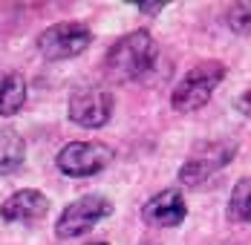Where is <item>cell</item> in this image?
Segmentation results:
<instances>
[{
  "instance_id": "9",
  "label": "cell",
  "mask_w": 251,
  "mask_h": 245,
  "mask_svg": "<svg viewBox=\"0 0 251 245\" xmlns=\"http://www.w3.org/2000/svg\"><path fill=\"white\" fill-rule=\"evenodd\" d=\"M47 214H50V199L32 188L12 194L0 205V217L6 222H18V225H32V222L44 220Z\"/></svg>"
},
{
  "instance_id": "6",
  "label": "cell",
  "mask_w": 251,
  "mask_h": 245,
  "mask_svg": "<svg viewBox=\"0 0 251 245\" xmlns=\"http://www.w3.org/2000/svg\"><path fill=\"white\" fill-rule=\"evenodd\" d=\"M90 44H93L90 26L81 24V21H64V24H55L41 32L38 52L47 61H67V58H75L81 52H87Z\"/></svg>"
},
{
  "instance_id": "15",
  "label": "cell",
  "mask_w": 251,
  "mask_h": 245,
  "mask_svg": "<svg viewBox=\"0 0 251 245\" xmlns=\"http://www.w3.org/2000/svg\"><path fill=\"white\" fill-rule=\"evenodd\" d=\"M237 110H240L243 116H251V90H249V93H243V96L237 98Z\"/></svg>"
},
{
  "instance_id": "5",
  "label": "cell",
  "mask_w": 251,
  "mask_h": 245,
  "mask_svg": "<svg viewBox=\"0 0 251 245\" xmlns=\"http://www.w3.org/2000/svg\"><path fill=\"white\" fill-rule=\"evenodd\" d=\"M110 162H113V150L104 142H70L55 156L58 171L64 176H73V179L96 176V173L107 171Z\"/></svg>"
},
{
  "instance_id": "12",
  "label": "cell",
  "mask_w": 251,
  "mask_h": 245,
  "mask_svg": "<svg viewBox=\"0 0 251 245\" xmlns=\"http://www.w3.org/2000/svg\"><path fill=\"white\" fill-rule=\"evenodd\" d=\"M228 220L240 222V225H251V176L240 179L231 191L228 199Z\"/></svg>"
},
{
  "instance_id": "2",
  "label": "cell",
  "mask_w": 251,
  "mask_h": 245,
  "mask_svg": "<svg viewBox=\"0 0 251 245\" xmlns=\"http://www.w3.org/2000/svg\"><path fill=\"white\" fill-rule=\"evenodd\" d=\"M226 64L223 61H202L197 67H191L182 75V81L174 87L171 93V107L176 113H197L200 107H205L214 90L226 81Z\"/></svg>"
},
{
  "instance_id": "13",
  "label": "cell",
  "mask_w": 251,
  "mask_h": 245,
  "mask_svg": "<svg viewBox=\"0 0 251 245\" xmlns=\"http://www.w3.org/2000/svg\"><path fill=\"white\" fill-rule=\"evenodd\" d=\"M226 24L234 32H240V35L251 32V3H234V6H228Z\"/></svg>"
},
{
  "instance_id": "14",
  "label": "cell",
  "mask_w": 251,
  "mask_h": 245,
  "mask_svg": "<svg viewBox=\"0 0 251 245\" xmlns=\"http://www.w3.org/2000/svg\"><path fill=\"white\" fill-rule=\"evenodd\" d=\"M136 9H139L142 15H148V18H156V15L165 9V3H136Z\"/></svg>"
},
{
  "instance_id": "1",
  "label": "cell",
  "mask_w": 251,
  "mask_h": 245,
  "mask_svg": "<svg viewBox=\"0 0 251 245\" xmlns=\"http://www.w3.org/2000/svg\"><path fill=\"white\" fill-rule=\"evenodd\" d=\"M153 64H156V41L148 29H136V32L122 35L107 49V58H104L107 75L119 84L145 78L153 70Z\"/></svg>"
},
{
  "instance_id": "16",
  "label": "cell",
  "mask_w": 251,
  "mask_h": 245,
  "mask_svg": "<svg viewBox=\"0 0 251 245\" xmlns=\"http://www.w3.org/2000/svg\"><path fill=\"white\" fill-rule=\"evenodd\" d=\"M93 245H110V243H93Z\"/></svg>"
},
{
  "instance_id": "8",
  "label": "cell",
  "mask_w": 251,
  "mask_h": 245,
  "mask_svg": "<svg viewBox=\"0 0 251 245\" xmlns=\"http://www.w3.org/2000/svg\"><path fill=\"white\" fill-rule=\"evenodd\" d=\"M185 217H188V205H185V196L176 188H168L162 194L151 196L142 205V220L151 228H176L185 222Z\"/></svg>"
},
{
  "instance_id": "10",
  "label": "cell",
  "mask_w": 251,
  "mask_h": 245,
  "mask_svg": "<svg viewBox=\"0 0 251 245\" xmlns=\"http://www.w3.org/2000/svg\"><path fill=\"white\" fill-rule=\"evenodd\" d=\"M29 87L18 70H0V116H18L26 104Z\"/></svg>"
},
{
  "instance_id": "7",
  "label": "cell",
  "mask_w": 251,
  "mask_h": 245,
  "mask_svg": "<svg viewBox=\"0 0 251 245\" xmlns=\"http://www.w3.org/2000/svg\"><path fill=\"white\" fill-rule=\"evenodd\" d=\"M113 107L116 98L110 90H104L99 84L90 87H78L75 93L70 96V122L84 127V130H99L113 119Z\"/></svg>"
},
{
  "instance_id": "3",
  "label": "cell",
  "mask_w": 251,
  "mask_h": 245,
  "mask_svg": "<svg viewBox=\"0 0 251 245\" xmlns=\"http://www.w3.org/2000/svg\"><path fill=\"white\" fill-rule=\"evenodd\" d=\"M237 156V142L231 139H214L200 145L179 168V182L185 188H200L208 179H214L220 171H226Z\"/></svg>"
},
{
  "instance_id": "4",
  "label": "cell",
  "mask_w": 251,
  "mask_h": 245,
  "mask_svg": "<svg viewBox=\"0 0 251 245\" xmlns=\"http://www.w3.org/2000/svg\"><path fill=\"white\" fill-rule=\"evenodd\" d=\"M113 214V202L101 194H87L70 202L64 208V214L55 222V237L58 240H75L84 237L87 231H93L101 220H107Z\"/></svg>"
},
{
  "instance_id": "11",
  "label": "cell",
  "mask_w": 251,
  "mask_h": 245,
  "mask_svg": "<svg viewBox=\"0 0 251 245\" xmlns=\"http://www.w3.org/2000/svg\"><path fill=\"white\" fill-rule=\"evenodd\" d=\"M26 159V142L9 127H0V176L21 171Z\"/></svg>"
}]
</instances>
